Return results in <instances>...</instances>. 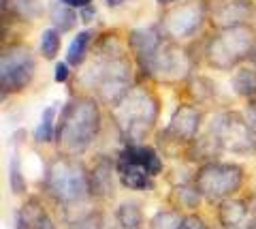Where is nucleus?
<instances>
[{
  "instance_id": "nucleus-3",
  "label": "nucleus",
  "mask_w": 256,
  "mask_h": 229,
  "mask_svg": "<svg viewBox=\"0 0 256 229\" xmlns=\"http://www.w3.org/2000/svg\"><path fill=\"white\" fill-rule=\"evenodd\" d=\"M114 124L124 139V146L141 144L156 126L160 114V101L150 88L132 86V90L120 101L116 107L109 109Z\"/></svg>"
},
{
  "instance_id": "nucleus-35",
  "label": "nucleus",
  "mask_w": 256,
  "mask_h": 229,
  "mask_svg": "<svg viewBox=\"0 0 256 229\" xmlns=\"http://www.w3.org/2000/svg\"><path fill=\"white\" fill-rule=\"evenodd\" d=\"M94 15H96V9H94V5L86 7V9H79V20H82L84 24L92 22V20H94Z\"/></svg>"
},
{
  "instance_id": "nucleus-12",
  "label": "nucleus",
  "mask_w": 256,
  "mask_h": 229,
  "mask_svg": "<svg viewBox=\"0 0 256 229\" xmlns=\"http://www.w3.org/2000/svg\"><path fill=\"white\" fill-rule=\"evenodd\" d=\"M207 20L218 30L248 24L254 11L252 0H207Z\"/></svg>"
},
{
  "instance_id": "nucleus-33",
  "label": "nucleus",
  "mask_w": 256,
  "mask_h": 229,
  "mask_svg": "<svg viewBox=\"0 0 256 229\" xmlns=\"http://www.w3.org/2000/svg\"><path fill=\"white\" fill-rule=\"evenodd\" d=\"M244 118L248 120V124H250L252 129L256 131V99L248 101V105H246V109H244Z\"/></svg>"
},
{
  "instance_id": "nucleus-34",
  "label": "nucleus",
  "mask_w": 256,
  "mask_h": 229,
  "mask_svg": "<svg viewBox=\"0 0 256 229\" xmlns=\"http://www.w3.org/2000/svg\"><path fill=\"white\" fill-rule=\"evenodd\" d=\"M58 3H62V5H66V7H70V9H86V7H90L92 5V0H58Z\"/></svg>"
},
{
  "instance_id": "nucleus-22",
  "label": "nucleus",
  "mask_w": 256,
  "mask_h": 229,
  "mask_svg": "<svg viewBox=\"0 0 256 229\" xmlns=\"http://www.w3.org/2000/svg\"><path fill=\"white\" fill-rule=\"evenodd\" d=\"M230 86H233L235 94H239V97L248 101L256 99V69L239 67L233 73V77H230Z\"/></svg>"
},
{
  "instance_id": "nucleus-32",
  "label": "nucleus",
  "mask_w": 256,
  "mask_h": 229,
  "mask_svg": "<svg viewBox=\"0 0 256 229\" xmlns=\"http://www.w3.org/2000/svg\"><path fill=\"white\" fill-rule=\"evenodd\" d=\"M182 229H210V227H207V223H205L201 216H196V214H186V216H184Z\"/></svg>"
},
{
  "instance_id": "nucleus-11",
  "label": "nucleus",
  "mask_w": 256,
  "mask_h": 229,
  "mask_svg": "<svg viewBox=\"0 0 256 229\" xmlns=\"http://www.w3.org/2000/svg\"><path fill=\"white\" fill-rule=\"evenodd\" d=\"M201 122H203V114L198 112L196 105L182 103L175 107L166 129L158 133V139L171 141L175 146H188L190 141H194L198 137Z\"/></svg>"
},
{
  "instance_id": "nucleus-37",
  "label": "nucleus",
  "mask_w": 256,
  "mask_h": 229,
  "mask_svg": "<svg viewBox=\"0 0 256 229\" xmlns=\"http://www.w3.org/2000/svg\"><path fill=\"white\" fill-rule=\"evenodd\" d=\"M102 3H105V5L109 7V9H118V7H122V5L126 3V0H102Z\"/></svg>"
},
{
  "instance_id": "nucleus-21",
  "label": "nucleus",
  "mask_w": 256,
  "mask_h": 229,
  "mask_svg": "<svg viewBox=\"0 0 256 229\" xmlns=\"http://www.w3.org/2000/svg\"><path fill=\"white\" fill-rule=\"evenodd\" d=\"M94 30H82V33H77L75 39L70 41L68 45V50H66V62H68V67H82L86 58H88V50H90V45L94 41Z\"/></svg>"
},
{
  "instance_id": "nucleus-7",
  "label": "nucleus",
  "mask_w": 256,
  "mask_h": 229,
  "mask_svg": "<svg viewBox=\"0 0 256 229\" xmlns=\"http://www.w3.org/2000/svg\"><path fill=\"white\" fill-rule=\"evenodd\" d=\"M246 180V171L237 163H224L212 161L196 169L192 184L207 201H224L235 193L242 191Z\"/></svg>"
},
{
  "instance_id": "nucleus-18",
  "label": "nucleus",
  "mask_w": 256,
  "mask_h": 229,
  "mask_svg": "<svg viewBox=\"0 0 256 229\" xmlns=\"http://www.w3.org/2000/svg\"><path fill=\"white\" fill-rule=\"evenodd\" d=\"M250 208H248V201L237 199V197H228V199L220 201L218 206V220L224 229H235L242 227L246 223V216Z\"/></svg>"
},
{
  "instance_id": "nucleus-30",
  "label": "nucleus",
  "mask_w": 256,
  "mask_h": 229,
  "mask_svg": "<svg viewBox=\"0 0 256 229\" xmlns=\"http://www.w3.org/2000/svg\"><path fill=\"white\" fill-rule=\"evenodd\" d=\"M68 229H105V220H102L100 212H90V214H86L84 218L70 223Z\"/></svg>"
},
{
  "instance_id": "nucleus-15",
  "label": "nucleus",
  "mask_w": 256,
  "mask_h": 229,
  "mask_svg": "<svg viewBox=\"0 0 256 229\" xmlns=\"http://www.w3.org/2000/svg\"><path fill=\"white\" fill-rule=\"evenodd\" d=\"M15 229H56V225L38 197H30L15 214Z\"/></svg>"
},
{
  "instance_id": "nucleus-20",
  "label": "nucleus",
  "mask_w": 256,
  "mask_h": 229,
  "mask_svg": "<svg viewBox=\"0 0 256 229\" xmlns=\"http://www.w3.org/2000/svg\"><path fill=\"white\" fill-rule=\"evenodd\" d=\"M50 22H52V28H56L60 35H64V33L75 30L77 22H82V20H79L77 9H70V7L56 0V3L50 5Z\"/></svg>"
},
{
  "instance_id": "nucleus-2",
  "label": "nucleus",
  "mask_w": 256,
  "mask_h": 229,
  "mask_svg": "<svg viewBox=\"0 0 256 229\" xmlns=\"http://www.w3.org/2000/svg\"><path fill=\"white\" fill-rule=\"evenodd\" d=\"M43 188L66 212V216L70 210L86 208V203L92 199L86 165L66 154H58L50 161L43 176Z\"/></svg>"
},
{
  "instance_id": "nucleus-38",
  "label": "nucleus",
  "mask_w": 256,
  "mask_h": 229,
  "mask_svg": "<svg viewBox=\"0 0 256 229\" xmlns=\"http://www.w3.org/2000/svg\"><path fill=\"white\" fill-rule=\"evenodd\" d=\"M156 3L160 7H169V5H175V3H180V0H156Z\"/></svg>"
},
{
  "instance_id": "nucleus-27",
  "label": "nucleus",
  "mask_w": 256,
  "mask_h": 229,
  "mask_svg": "<svg viewBox=\"0 0 256 229\" xmlns=\"http://www.w3.org/2000/svg\"><path fill=\"white\" fill-rule=\"evenodd\" d=\"M62 45V35L56 28H45L41 33V41H38V50L45 60H56Z\"/></svg>"
},
{
  "instance_id": "nucleus-26",
  "label": "nucleus",
  "mask_w": 256,
  "mask_h": 229,
  "mask_svg": "<svg viewBox=\"0 0 256 229\" xmlns=\"http://www.w3.org/2000/svg\"><path fill=\"white\" fill-rule=\"evenodd\" d=\"M116 218L120 229H141L143 223V212L139 208V203L134 201H124L122 206L116 210Z\"/></svg>"
},
{
  "instance_id": "nucleus-28",
  "label": "nucleus",
  "mask_w": 256,
  "mask_h": 229,
  "mask_svg": "<svg viewBox=\"0 0 256 229\" xmlns=\"http://www.w3.org/2000/svg\"><path fill=\"white\" fill-rule=\"evenodd\" d=\"M184 225V214H180V210L166 208L158 210L154 218L150 220V229H182Z\"/></svg>"
},
{
  "instance_id": "nucleus-1",
  "label": "nucleus",
  "mask_w": 256,
  "mask_h": 229,
  "mask_svg": "<svg viewBox=\"0 0 256 229\" xmlns=\"http://www.w3.org/2000/svg\"><path fill=\"white\" fill-rule=\"evenodd\" d=\"M100 131V109L92 97H73L60 112L56 144L60 154L79 156Z\"/></svg>"
},
{
  "instance_id": "nucleus-36",
  "label": "nucleus",
  "mask_w": 256,
  "mask_h": 229,
  "mask_svg": "<svg viewBox=\"0 0 256 229\" xmlns=\"http://www.w3.org/2000/svg\"><path fill=\"white\" fill-rule=\"evenodd\" d=\"M248 208H250V212H252V216L256 218V191L250 195V199H248Z\"/></svg>"
},
{
  "instance_id": "nucleus-25",
  "label": "nucleus",
  "mask_w": 256,
  "mask_h": 229,
  "mask_svg": "<svg viewBox=\"0 0 256 229\" xmlns=\"http://www.w3.org/2000/svg\"><path fill=\"white\" fill-rule=\"evenodd\" d=\"M56 126H58V122H56V107L50 105V107L43 109L41 120H38L36 129H34L36 144H50V141H54L56 139Z\"/></svg>"
},
{
  "instance_id": "nucleus-39",
  "label": "nucleus",
  "mask_w": 256,
  "mask_h": 229,
  "mask_svg": "<svg viewBox=\"0 0 256 229\" xmlns=\"http://www.w3.org/2000/svg\"><path fill=\"white\" fill-rule=\"evenodd\" d=\"M252 60H254V67H256V52H254V56H252Z\"/></svg>"
},
{
  "instance_id": "nucleus-19",
  "label": "nucleus",
  "mask_w": 256,
  "mask_h": 229,
  "mask_svg": "<svg viewBox=\"0 0 256 229\" xmlns=\"http://www.w3.org/2000/svg\"><path fill=\"white\" fill-rule=\"evenodd\" d=\"M43 13V5L41 0H2V15H9L15 22H24L30 24L41 18Z\"/></svg>"
},
{
  "instance_id": "nucleus-14",
  "label": "nucleus",
  "mask_w": 256,
  "mask_h": 229,
  "mask_svg": "<svg viewBox=\"0 0 256 229\" xmlns=\"http://www.w3.org/2000/svg\"><path fill=\"white\" fill-rule=\"evenodd\" d=\"M116 171H118L120 182L126 188H130V191H152L154 188V178L143 167H139L134 161L128 159L122 150L116 156Z\"/></svg>"
},
{
  "instance_id": "nucleus-9",
  "label": "nucleus",
  "mask_w": 256,
  "mask_h": 229,
  "mask_svg": "<svg viewBox=\"0 0 256 229\" xmlns=\"http://www.w3.org/2000/svg\"><path fill=\"white\" fill-rule=\"evenodd\" d=\"M207 129L218 137L222 150L230 154L246 156L256 150V131L239 112H218Z\"/></svg>"
},
{
  "instance_id": "nucleus-8",
  "label": "nucleus",
  "mask_w": 256,
  "mask_h": 229,
  "mask_svg": "<svg viewBox=\"0 0 256 229\" xmlns=\"http://www.w3.org/2000/svg\"><path fill=\"white\" fill-rule=\"evenodd\" d=\"M34 75H36V60L30 47L26 43L4 45L2 56H0V88H2V97L24 92L32 84Z\"/></svg>"
},
{
  "instance_id": "nucleus-31",
  "label": "nucleus",
  "mask_w": 256,
  "mask_h": 229,
  "mask_svg": "<svg viewBox=\"0 0 256 229\" xmlns=\"http://www.w3.org/2000/svg\"><path fill=\"white\" fill-rule=\"evenodd\" d=\"M68 77H70L68 62L66 60H64V62H56V67H54V80L58 82V84H64V82H68Z\"/></svg>"
},
{
  "instance_id": "nucleus-4",
  "label": "nucleus",
  "mask_w": 256,
  "mask_h": 229,
  "mask_svg": "<svg viewBox=\"0 0 256 229\" xmlns=\"http://www.w3.org/2000/svg\"><path fill=\"white\" fill-rule=\"evenodd\" d=\"M256 52V33L250 24L224 28L212 35L205 43V60L216 71H230Z\"/></svg>"
},
{
  "instance_id": "nucleus-24",
  "label": "nucleus",
  "mask_w": 256,
  "mask_h": 229,
  "mask_svg": "<svg viewBox=\"0 0 256 229\" xmlns=\"http://www.w3.org/2000/svg\"><path fill=\"white\" fill-rule=\"evenodd\" d=\"M188 94L192 97L194 103H207L216 97V84L210 80V77H203V75H196V77H190L188 84Z\"/></svg>"
},
{
  "instance_id": "nucleus-29",
  "label": "nucleus",
  "mask_w": 256,
  "mask_h": 229,
  "mask_svg": "<svg viewBox=\"0 0 256 229\" xmlns=\"http://www.w3.org/2000/svg\"><path fill=\"white\" fill-rule=\"evenodd\" d=\"M9 186L15 195H22L26 191V178L22 173V163H20V156L13 154L11 156V163H9Z\"/></svg>"
},
{
  "instance_id": "nucleus-6",
  "label": "nucleus",
  "mask_w": 256,
  "mask_h": 229,
  "mask_svg": "<svg viewBox=\"0 0 256 229\" xmlns=\"http://www.w3.org/2000/svg\"><path fill=\"white\" fill-rule=\"evenodd\" d=\"M192 67H194V62H192L190 54L175 41H169L164 37L162 43L154 50V54L139 67V71L158 84L175 86L190 80Z\"/></svg>"
},
{
  "instance_id": "nucleus-5",
  "label": "nucleus",
  "mask_w": 256,
  "mask_h": 229,
  "mask_svg": "<svg viewBox=\"0 0 256 229\" xmlns=\"http://www.w3.org/2000/svg\"><path fill=\"white\" fill-rule=\"evenodd\" d=\"M132 62L128 54L111 58H96L94 67L88 71L90 86L96 90V97L109 109L116 107L128 92L132 90Z\"/></svg>"
},
{
  "instance_id": "nucleus-23",
  "label": "nucleus",
  "mask_w": 256,
  "mask_h": 229,
  "mask_svg": "<svg viewBox=\"0 0 256 229\" xmlns=\"http://www.w3.org/2000/svg\"><path fill=\"white\" fill-rule=\"evenodd\" d=\"M201 193L196 191L194 184H175L171 191V201L175 203V210L178 208H186V210H196L198 203H201Z\"/></svg>"
},
{
  "instance_id": "nucleus-13",
  "label": "nucleus",
  "mask_w": 256,
  "mask_h": 229,
  "mask_svg": "<svg viewBox=\"0 0 256 229\" xmlns=\"http://www.w3.org/2000/svg\"><path fill=\"white\" fill-rule=\"evenodd\" d=\"M116 161L109 156H98L94 165L88 169V182H90V195L92 199L107 201L116 195Z\"/></svg>"
},
{
  "instance_id": "nucleus-40",
  "label": "nucleus",
  "mask_w": 256,
  "mask_h": 229,
  "mask_svg": "<svg viewBox=\"0 0 256 229\" xmlns=\"http://www.w3.org/2000/svg\"><path fill=\"white\" fill-rule=\"evenodd\" d=\"M222 229H224V227H222ZM235 229H242V227H235Z\"/></svg>"
},
{
  "instance_id": "nucleus-10",
  "label": "nucleus",
  "mask_w": 256,
  "mask_h": 229,
  "mask_svg": "<svg viewBox=\"0 0 256 229\" xmlns=\"http://www.w3.org/2000/svg\"><path fill=\"white\" fill-rule=\"evenodd\" d=\"M207 20V7L201 0H182L162 11L158 28L169 41H182V39L194 37Z\"/></svg>"
},
{
  "instance_id": "nucleus-17",
  "label": "nucleus",
  "mask_w": 256,
  "mask_h": 229,
  "mask_svg": "<svg viewBox=\"0 0 256 229\" xmlns=\"http://www.w3.org/2000/svg\"><path fill=\"white\" fill-rule=\"evenodd\" d=\"M122 152L128 156L130 161H134L143 167L152 178H156L158 173H162V156L156 148L146 146V144H130V146H124Z\"/></svg>"
},
{
  "instance_id": "nucleus-16",
  "label": "nucleus",
  "mask_w": 256,
  "mask_h": 229,
  "mask_svg": "<svg viewBox=\"0 0 256 229\" xmlns=\"http://www.w3.org/2000/svg\"><path fill=\"white\" fill-rule=\"evenodd\" d=\"M220 152H224V150H222V146H220L218 137H216L210 129H207L203 135H198L194 141H190V144L186 146V156H188V161L201 163V165L216 161V156H218Z\"/></svg>"
}]
</instances>
